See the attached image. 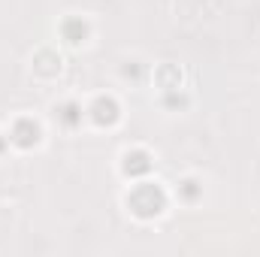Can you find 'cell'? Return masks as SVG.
Here are the masks:
<instances>
[{"instance_id": "6da1fadb", "label": "cell", "mask_w": 260, "mask_h": 257, "mask_svg": "<svg viewBox=\"0 0 260 257\" xmlns=\"http://www.w3.org/2000/svg\"><path fill=\"white\" fill-rule=\"evenodd\" d=\"M127 206H130V212L139 215V218H154V215H160L167 209V194L160 191L157 185H151V182H139L127 194Z\"/></svg>"}, {"instance_id": "7a4b0ae2", "label": "cell", "mask_w": 260, "mask_h": 257, "mask_svg": "<svg viewBox=\"0 0 260 257\" xmlns=\"http://www.w3.org/2000/svg\"><path fill=\"white\" fill-rule=\"evenodd\" d=\"M40 142V124H34L30 118H21L15 121V127L9 130V145H18V148H30Z\"/></svg>"}, {"instance_id": "3957f363", "label": "cell", "mask_w": 260, "mask_h": 257, "mask_svg": "<svg viewBox=\"0 0 260 257\" xmlns=\"http://www.w3.org/2000/svg\"><path fill=\"white\" fill-rule=\"evenodd\" d=\"M88 115L94 118V124H115L118 121V115H121V109H118V103L112 100V97H97L94 100V106L88 109Z\"/></svg>"}, {"instance_id": "277c9868", "label": "cell", "mask_w": 260, "mask_h": 257, "mask_svg": "<svg viewBox=\"0 0 260 257\" xmlns=\"http://www.w3.org/2000/svg\"><path fill=\"white\" fill-rule=\"evenodd\" d=\"M151 170V154L142 151V148H133L124 154V173L127 176H145Z\"/></svg>"}, {"instance_id": "5b68a950", "label": "cell", "mask_w": 260, "mask_h": 257, "mask_svg": "<svg viewBox=\"0 0 260 257\" xmlns=\"http://www.w3.org/2000/svg\"><path fill=\"white\" fill-rule=\"evenodd\" d=\"M64 34H67V43L79 46V43H85V37H88V24L79 21V18H70L64 24Z\"/></svg>"}, {"instance_id": "8992f818", "label": "cell", "mask_w": 260, "mask_h": 257, "mask_svg": "<svg viewBox=\"0 0 260 257\" xmlns=\"http://www.w3.org/2000/svg\"><path fill=\"white\" fill-rule=\"evenodd\" d=\"M58 115H61V121H64L67 127H76V124L82 121V106L70 100V103H64V106H61V112H58Z\"/></svg>"}, {"instance_id": "52a82bcc", "label": "cell", "mask_w": 260, "mask_h": 257, "mask_svg": "<svg viewBox=\"0 0 260 257\" xmlns=\"http://www.w3.org/2000/svg\"><path fill=\"white\" fill-rule=\"evenodd\" d=\"M179 191H182V197H185L188 203H194L197 197H200V191H203V188L197 185V179H182V182H179Z\"/></svg>"}]
</instances>
